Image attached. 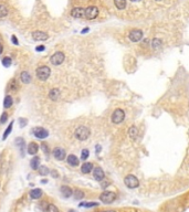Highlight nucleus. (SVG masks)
I'll use <instances>...</instances> for the list:
<instances>
[{"label": "nucleus", "mask_w": 189, "mask_h": 212, "mask_svg": "<svg viewBox=\"0 0 189 212\" xmlns=\"http://www.w3.org/2000/svg\"><path fill=\"white\" fill-rule=\"evenodd\" d=\"M8 87H9L10 91H17L19 89V84L17 80L16 79H12L11 81L9 82V84H8Z\"/></svg>", "instance_id": "25"}, {"label": "nucleus", "mask_w": 189, "mask_h": 212, "mask_svg": "<svg viewBox=\"0 0 189 212\" xmlns=\"http://www.w3.org/2000/svg\"><path fill=\"white\" fill-rule=\"evenodd\" d=\"M51 175H53V176H54V178H58V177H59V175H58V172L54 171V170H53V171L51 172Z\"/></svg>", "instance_id": "41"}, {"label": "nucleus", "mask_w": 189, "mask_h": 212, "mask_svg": "<svg viewBox=\"0 0 189 212\" xmlns=\"http://www.w3.org/2000/svg\"><path fill=\"white\" fill-rule=\"evenodd\" d=\"M11 42H12V44L14 45H18L19 44V41H18V39H17V36H11Z\"/></svg>", "instance_id": "38"}, {"label": "nucleus", "mask_w": 189, "mask_h": 212, "mask_svg": "<svg viewBox=\"0 0 189 212\" xmlns=\"http://www.w3.org/2000/svg\"><path fill=\"white\" fill-rule=\"evenodd\" d=\"M107 185H108V182H104V183H102V188H103V189H105L106 187H107Z\"/></svg>", "instance_id": "42"}, {"label": "nucleus", "mask_w": 189, "mask_h": 212, "mask_svg": "<svg viewBox=\"0 0 189 212\" xmlns=\"http://www.w3.org/2000/svg\"><path fill=\"white\" fill-rule=\"evenodd\" d=\"M71 16L73 17V18H76V19H81V18H84V16H85V9L84 8H73L72 11H71Z\"/></svg>", "instance_id": "12"}, {"label": "nucleus", "mask_w": 189, "mask_h": 212, "mask_svg": "<svg viewBox=\"0 0 189 212\" xmlns=\"http://www.w3.org/2000/svg\"><path fill=\"white\" fill-rule=\"evenodd\" d=\"M90 134H91V131L86 126H80L75 129V138L81 141L88 139L90 137Z\"/></svg>", "instance_id": "1"}, {"label": "nucleus", "mask_w": 189, "mask_h": 212, "mask_svg": "<svg viewBox=\"0 0 189 212\" xmlns=\"http://www.w3.org/2000/svg\"><path fill=\"white\" fill-rule=\"evenodd\" d=\"M103 212H116L114 210H106V211H103Z\"/></svg>", "instance_id": "45"}, {"label": "nucleus", "mask_w": 189, "mask_h": 212, "mask_svg": "<svg viewBox=\"0 0 189 212\" xmlns=\"http://www.w3.org/2000/svg\"><path fill=\"white\" fill-rule=\"evenodd\" d=\"M152 46H153V49H155V50H157V49H159L161 46V41L159 40V39H154L153 40V42H152Z\"/></svg>", "instance_id": "33"}, {"label": "nucleus", "mask_w": 189, "mask_h": 212, "mask_svg": "<svg viewBox=\"0 0 189 212\" xmlns=\"http://www.w3.org/2000/svg\"><path fill=\"white\" fill-rule=\"evenodd\" d=\"M4 52V46H2V44H0V54Z\"/></svg>", "instance_id": "43"}, {"label": "nucleus", "mask_w": 189, "mask_h": 212, "mask_svg": "<svg viewBox=\"0 0 189 212\" xmlns=\"http://www.w3.org/2000/svg\"><path fill=\"white\" fill-rule=\"evenodd\" d=\"M93 177L96 181H103L105 178V173L101 167H96L93 169Z\"/></svg>", "instance_id": "11"}, {"label": "nucleus", "mask_w": 189, "mask_h": 212, "mask_svg": "<svg viewBox=\"0 0 189 212\" xmlns=\"http://www.w3.org/2000/svg\"><path fill=\"white\" fill-rule=\"evenodd\" d=\"M7 121H8V114H7V113H2L1 117H0V124H5Z\"/></svg>", "instance_id": "37"}, {"label": "nucleus", "mask_w": 189, "mask_h": 212, "mask_svg": "<svg viewBox=\"0 0 189 212\" xmlns=\"http://www.w3.org/2000/svg\"><path fill=\"white\" fill-rule=\"evenodd\" d=\"M128 38L132 42H138V41L143 38V32L141 31V30H138V29H134V30H132V31L129 32Z\"/></svg>", "instance_id": "9"}, {"label": "nucleus", "mask_w": 189, "mask_h": 212, "mask_svg": "<svg viewBox=\"0 0 189 212\" xmlns=\"http://www.w3.org/2000/svg\"><path fill=\"white\" fill-rule=\"evenodd\" d=\"M98 16V9L94 6H91V7H88L85 8V16L84 18L88 19V20H93L95 19Z\"/></svg>", "instance_id": "7"}, {"label": "nucleus", "mask_w": 189, "mask_h": 212, "mask_svg": "<svg viewBox=\"0 0 189 212\" xmlns=\"http://www.w3.org/2000/svg\"><path fill=\"white\" fill-rule=\"evenodd\" d=\"M41 148H42V150L44 151V153H46V155H49V153H50V148H49V146H48V144L46 143H42V145H41Z\"/></svg>", "instance_id": "36"}, {"label": "nucleus", "mask_w": 189, "mask_h": 212, "mask_svg": "<svg viewBox=\"0 0 189 212\" xmlns=\"http://www.w3.org/2000/svg\"><path fill=\"white\" fill-rule=\"evenodd\" d=\"M125 118V113L123 109L117 108L114 111V113L112 115V122L114 124H121V123L124 121Z\"/></svg>", "instance_id": "6"}, {"label": "nucleus", "mask_w": 189, "mask_h": 212, "mask_svg": "<svg viewBox=\"0 0 189 212\" xmlns=\"http://www.w3.org/2000/svg\"><path fill=\"white\" fill-rule=\"evenodd\" d=\"M100 200L105 204H110L113 203L116 200V193L113 191H104L103 193L100 196Z\"/></svg>", "instance_id": "3"}, {"label": "nucleus", "mask_w": 189, "mask_h": 212, "mask_svg": "<svg viewBox=\"0 0 189 212\" xmlns=\"http://www.w3.org/2000/svg\"><path fill=\"white\" fill-rule=\"evenodd\" d=\"M30 167L32 168L33 170H38L39 167H40V158L36 156V157H33L31 160H30Z\"/></svg>", "instance_id": "21"}, {"label": "nucleus", "mask_w": 189, "mask_h": 212, "mask_svg": "<svg viewBox=\"0 0 189 212\" xmlns=\"http://www.w3.org/2000/svg\"><path fill=\"white\" fill-rule=\"evenodd\" d=\"M156 1H163V0H156Z\"/></svg>", "instance_id": "49"}, {"label": "nucleus", "mask_w": 189, "mask_h": 212, "mask_svg": "<svg viewBox=\"0 0 189 212\" xmlns=\"http://www.w3.org/2000/svg\"><path fill=\"white\" fill-rule=\"evenodd\" d=\"M30 197H31V199H34V200H37V199H40L42 197V194H43V192H42L41 189H39V188H34V189H32L31 191H30Z\"/></svg>", "instance_id": "18"}, {"label": "nucleus", "mask_w": 189, "mask_h": 212, "mask_svg": "<svg viewBox=\"0 0 189 212\" xmlns=\"http://www.w3.org/2000/svg\"><path fill=\"white\" fill-rule=\"evenodd\" d=\"M98 203L97 202H82L80 203V207L81 208H93V207H97Z\"/></svg>", "instance_id": "30"}, {"label": "nucleus", "mask_w": 189, "mask_h": 212, "mask_svg": "<svg viewBox=\"0 0 189 212\" xmlns=\"http://www.w3.org/2000/svg\"><path fill=\"white\" fill-rule=\"evenodd\" d=\"M65 60V55L63 52H60V51H58V52H56L54 54L52 55L50 58V62L53 65H56V66H58V65H61V64L64 62Z\"/></svg>", "instance_id": "5"}, {"label": "nucleus", "mask_w": 189, "mask_h": 212, "mask_svg": "<svg viewBox=\"0 0 189 212\" xmlns=\"http://www.w3.org/2000/svg\"><path fill=\"white\" fill-rule=\"evenodd\" d=\"M69 212H75V211H74V210H70Z\"/></svg>", "instance_id": "48"}, {"label": "nucleus", "mask_w": 189, "mask_h": 212, "mask_svg": "<svg viewBox=\"0 0 189 212\" xmlns=\"http://www.w3.org/2000/svg\"><path fill=\"white\" fill-rule=\"evenodd\" d=\"M129 136H131V138L132 139H136V137H137V133H138V129L136 128L135 126H133V127H131L129 128Z\"/></svg>", "instance_id": "26"}, {"label": "nucleus", "mask_w": 189, "mask_h": 212, "mask_svg": "<svg viewBox=\"0 0 189 212\" xmlns=\"http://www.w3.org/2000/svg\"><path fill=\"white\" fill-rule=\"evenodd\" d=\"M32 131L34 136L37 138H39V139H46V137L49 136V131H46V128H43V127H36Z\"/></svg>", "instance_id": "8"}, {"label": "nucleus", "mask_w": 189, "mask_h": 212, "mask_svg": "<svg viewBox=\"0 0 189 212\" xmlns=\"http://www.w3.org/2000/svg\"><path fill=\"white\" fill-rule=\"evenodd\" d=\"M48 182V180H41V183H46Z\"/></svg>", "instance_id": "46"}, {"label": "nucleus", "mask_w": 189, "mask_h": 212, "mask_svg": "<svg viewBox=\"0 0 189 212\" xmlns=\"http://www.w3.org/2000/svg\"><path fill=\"white\" fill-rule=\"evenodd\" d=\"M39 173L41 175V176H46V175H49V168L46 167V166H40L39 167Z\"/></svg>", "instance_id": "29"}, {"label": "nucleus", "mask_w": 189, "mask_h": 212, "mask_svg": "<svg viewBox=\"0 0 189 212\" xmlns=\"http://www.w3.org/2000/svg\"><path fill=\"white\" fill-rule=\"evenodd\" d=\"M131 1H134V2H135V1H139V0H131Z\"/></svg>", "instance_id": "47"}, {"label": "nucleus", "mask_w": 189, "mask_h": 212, "mask_svg": "<svg viewBox=\"0 0 189 212\" xmlns=\"http://www.w3.org/2000/svg\"><path fill=\"white\" fill-rule=\"evenodd\" d=\"M11 63H12V60H11V58H9V56H6V58L2 59V65H4L5 68H9L10 65H11Z\"/></svg>", "instance_id": "32"}, {"label": "nucleus", "mask_w": 189, "mask_h": 212, "mask_svg": "<svg viewBox=\"0 0 189 212\" xmlns=\"http://www.w3.org/2000/svg\"><path fill=\"white\" fill-rule=\"evenodd\" d=\"M52 153H53V157L56 158V160H60V161L63 160L65 158V156H66L65 150L63 148H60V147H56V148L53 149Z\"/></svg>", "instance_id": "10"}, {"label": "nucleus", "mask_w": 189, "mask_h": 212, "mask_svg": "<svg viewBox=\"0 0 189 212\" xmlns=\"http://www.w3.org/2000/svg\"><path fill=\"white\" fill-rule=\"evenodd\" d=\"M90 156V151H88V149H83L82 150V153H81V159L82 160H86Z\"/></svg>", "instance_id": "35"}, {"label": "nucleus", "mask_w": 189, "mask_h": 212, "mask_svg": "<svg viewBox=\"0 0 189 212\" xmlns=\"http://www.w3.org/2000/svg\"><path fill=\"white\" fill-rule=\"evenodd\" d=\"M36 74H37V77L40 80V81H46V80L50 77L51 70L49 66L42 65V66H39V68L37 69Z\"/></svg>", "instance_id": "2"}, {"label": "nucleus", "mask_w": 189, "mask_h": 212, "mask_svg": "<svg viewBox=\"0 0 189 212\" xmlns=\"http://www.w3.org/2000/svg\"><path fill=\"white\" fill-rule=\"evenodd\" d=\"M124 183L127 188H129V189H135V188H137L139 186V181L135 176H133V175H128V176L125 177Z\"/></svg>", "instance_id": "4"}, {"label": "nucleus", "mask_w": 189, "mask_h": 212, "mask_svg": "<svg viewBox=\"0 0 189 212\" xmlns=\"http://www.w3.org/2000/svg\"><path fill=\"white\" fill-rule=\"evenodd\" d=\"M60 191H61V193H62V196H63L64 198H70V197L73 194L72 189H71L70 187H68V186H62V187L60 188Z\"/></svg>", "instance_id": "16"}, {"label": "nucleus", "mask_w": 189, "mask_h": 212, "mask_svg": "<svg viewBox=\"0 0 189 212\" xmlns=\"http://www.w3.org/2000/svg\"><path fill=\"white\" fill-rule=\"evenodd\" d=\"M44 50H46V46H44V45H39V46L36 48V51H37V52H42V51H44Z\"/></svg>", "instance_id": "40"}, {"label": "nucleus", "mask_w": 189, "mask_h": 212, "mask_svg": "<svg viewBox=\"0 0 189 212\" xmlns=\"http://www.w3.org/2000/svg\"><path fill=\"white\" fill-rule=\"evenodd\" d=\"M88 31V29H84V30H82V33H86Z\"/></svg>", "instance_id": "44"}, {"label": "nucleus", "mask_w": 189, "mask_h": 212, "mask_svg": "<svg viewBox=\"0 0 189 212\" xmlns=\"http://www.w3.org/2000/svg\"><path fill=\"white\" fill-rule=\"evenodd\" d=\"M6 16H8V9L4 5H0V18H4Z\"/></svg>", "instance_id": "31"}, {"label": "nucleus", "mask_w": 189, "mask_h": 212, "mask_svg": "<svg viewBox=\"0 0 189 212\" xmlns=\"http://www.w3.org/2000/svg\"><path fill=\"white\" fill-rule=\"evenodd\" d=\"M60 95H61V92L59 89H52V90L49 92V97H50V99H52V101H58L59 97H60Z\"/></svg>", "instance_id": "20"}, {"label": "nucleus", "mask_w": 189, "mask_h": 212, "mask_svg": "<svg viewBox=\"0 0 189 212\" xmlns=\"http://www.w3.org/2000/svg\"><path fill=\"white\" fill-rule=\"evenodd\" d=\"M83 198H84V192L82 190L76 189L74 191V199H75V200H81V199Z\"/></svg>", "instance_id": "28"}, {"label": "nucleus", "mask_w": 189, "mask_h": 212, "mask_svg": "<svg viewBox=\"0 0 189 212\" xmlns=\"http://www.w3.org/2000/svg\"><path fill=\"white\" fill-rule=\"evenodd\" d=\"M12 126H14V122H10L9 126L7 127V129L5 131V133H4V136H2V139H6L8 136L11 134V131H12Z\"/></svg>", "instance_id": "27"}, {"label": "nucleus", "mask_w": 189, "mask_h": 212, "mask_svg": "<svg viewBox=\"0 0 189 212\" xmlns=\"http://www.w3.org/2000/svg\"><path fill=\"white\" fill-rule=\"evenodd\" d=\"M66 160H68V163H69L70 166H72V167H76L80 163V159L75 155H69Z\"/></svg>", "instance_id": "15"}, {"label": "nucleus", "mask_w": 189, "mask_h": 212, "mask_svg": "<svg viewBox=\"0 0 189 212\" xmlns=\"http://www.w3.org/2000/svg\"><path fill=\"white\" fill-rule=\"evenodd\" d=\"M20 80L22 83L24 84H29V83H31L32 81V76H31V74L28 72V71H23L21 74H20Z\"/></svg>", "instance_id": "14"}, {"label": "nucleus", "mask_w": 189, "mask_h": 212, "mask_svg": "<svg viewBox=\"0 0 189 212\" xmlns=\"http://www.w3.org/2000/svg\"><path fill=\"white\" fill-rule=\"evenodd\" d=\"M46 212H60L59 209L54 204H48L46 208Z\"/></svg>", "instance_id": "34"}, {"label": "nucleus", "mask_w": 189, "mask_h": 212, "mask_svg": "<svg viewBox=\"0 0 189 212\" xmlns=\"http://www.w3.org/2000/svg\"><path fill=\"white\" fill-rule=\"evenodd\" d=\"M12 104H14V99L12 97L10 96V95H7L4 99V107L5 108H10L11 106H12Z\"/></svg>", "instance_id": "23"}, {"label": "nucleus", "mask_w": 189, "mask_h": 212, "mask_svg": "<svg viewBox=\"0 0 189 212\" xmlns=\"http://www.w3.org/2000/svg\"><path fill=\"white\" fill-rule=\"evenodd\" d=\"M93 169V163H84L83 165H82V167H81V171H82V173H84V175H88V173H90V172L92 171Z\"/></svg>", "instance_id": "19"}, {"label": "nucleus", "mask_w": 189, "mask_h": 212, "mask_svg": "<svg viewBox=\"0 0 189 212\" xmlns=\"http://www.w3.org/2000/svg\"><path fill=\"white\" fill-rule=\"evenodd\" d=\"M116 8L120 10H123L126 8V0H114Z\"/></svg>", "instance_id": "24"}, {"label": "nucleus", "mask_w": 189, "mask_h": 212, "mask_svg": "<svg viewBox=\"0 0 189 212\" xmlns=\"http://www.w3.org/2000/svg\"><path fill=\"white\" fill-rule=\"evenodd\" d=\"M16 145L20 148V153H21V156H24V149H26V143H24V139L22 137H18L16 139Z\"/></svg>", "instance_id": "17"}, {"label": "nucleus", "mask_w": 189, "mask_h": 212, "mask_svg": "<svg viewBox=\"0 0 189 212\" xmlns=\"http://www.w3.org/2000/svg\"><path fill=\"white\" fill-rule=\"evenodd\" d=\"M19 123H20V127H24L27 125V119H24V118H20L19 119Z\"/></svg>", "instance_id": "39"}, {"label": "nucleus", "mask_w": 189, "mask_h": 212, "mask_svg": "<svg viewBox=\"0 0 189 212\" xmlns=\"http://www.w3.org/2000/svg\"><path fill=\"white\" fill-rule=\"evenodd\" d=\"M49 38L48 33L43 31H34L32 32V39L36 41H44Z\"/></svg>", "instance_id": "13"}, {"label": "nucleus", "mask_w": 189, "mask_h": 212, "mask_svg": "<svg viewBox=\"0 0 189 212\" xmlns=\"http://www.w3.org/2000/svg\"><path fill=\"white\" fill-rule=\"evenodd\" d=\"M39 150V146L37 143H30L28 146V153L30 155H36Z\"/></svg>", "instance_id": "22"}]
</instances>
